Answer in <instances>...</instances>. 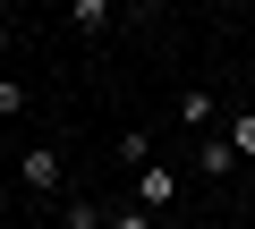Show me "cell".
<instances>
[{
    "instance_id": "6da1fadb",
    "label": "cell",
    "mask_w": 255,
    "mask_h": 229,
    "mask_svg": "<svg viewBox=\"0 0 255 229\" xmlns=\"http://www.w3.org/2000/svg\"><path fill=\"white\" fill-rule=\"evenodd\" d=\"M17 178H26V195H60V178H68V170H60V153H51V145H26V153H17Z\"/></svg>"
},
{
    "instance_id": "7a4b0ae2",
    "label": "cell",
    "mask_w": 255,
    "mask_h": 229,
    "mask_svg": "<svg viewBox=\"0 0 255 229\" xmlns=\"http://www.w3.org/2000/svg\"><path fill=\"white\" fill-rule=\"evenodd\" d=\"M170 195H179V170H162V161H153V170H136V212H153V221H162V212H170Z\"/></svg>"
},
{
    "instance_id": "3957f363",
    "label": "cell",
    "mask_w": 255,
    "mask_h": 229,
    "mask_svg": "<svg viewBox=\"0 0 255 229\" xmlns=\"http://www.w3.org/2000/svg\"><path fill=\"white\" fill-rule=\"evenodd\" d=\"M196 170H204V178H230V170H238V145H230V136H204V145H196Z\"/></svg>"
},
{
    "instance_id": "277c9868",
    "label": "cell",
    "mask_w": 255,
    "mask_h": 229,
    "mask_svg": "<svg viewBox=\"0 0 255 229\" xmlns=\"http://www.w3.org/2000/svg\"><path fill=\"white\" fill-rule=\"evenodd\" d=\"M179 119L187 128H213V93H179Z\"/></svg>"
},
{
    "instance_id": "5b68a950",
    "label": "cell",
    "mask_w": 255,
    "mask_h": 229,
    "mask_svg": "<svg viewBox=\"0 0 255 229\" xmlns=\"http://www.w3.org/2000/svg\"><path fill=\"white\" fill-rule=\"evenodd\" d=\"M145 153H153V136H145V128H128V136H119V161H136V170H153Z\"/></svg>"
},
{
    "instance_id": "8992f818",
    "label": "cell",
    "mask_w": 255,
    "mask_h": 229,
    "mask_svg": "<svg viewBox=\"0 0 255 229\" xmlns=\"http://www.w3.org/2000/svg\"><path fill=\"white\" fill-rule=\"evenodd\" d=\"M230 145H238V161H255V110H238V128H230Z\"/></svg>"
},
{
    "instance_id": "52a82bcc",
    "label": "cell",
    "mask_w": 255,
    "mask_h": 229,
    "mask_svg": "<svg viewBox=\"0 0 255 229\" xmlns=\"http://www.w3.org/2000/svg\"><path fill=\"white\" fill-rule=\"evenodd\" d=\"M111 229H162L153 212H136V204H128V212H111Z\"/></svg>"
},
{
    "instance_id": "ba28073f",
    "label": "cell",
    "mask_w": 255,
    "mask_h": 229,
    "mask_svg": "<svg viewBox=\"0 0 255 229\" xmlns=\"http://www.w3.org/2000/svg\"><path fill=\"white\" fill-rule=\"evenodd\" d=\"M0 110H26V85L17 76H0Z\"/></svg>"
},
{
    "instance_id": "9c48e42d",
    "label": "cell",
    "mask_w": 255,
    "mask_h": 229,
    "mask_svg": "<svg viewBox=\"0 0 255 229\" xmlns=\"http://www.w3.org/2000/svg\"><path fill=\"white\" fill-rule=\"evenodd\" d=\"M247 93H255V60H247Z\"/></svg>"
}]
</instances>
